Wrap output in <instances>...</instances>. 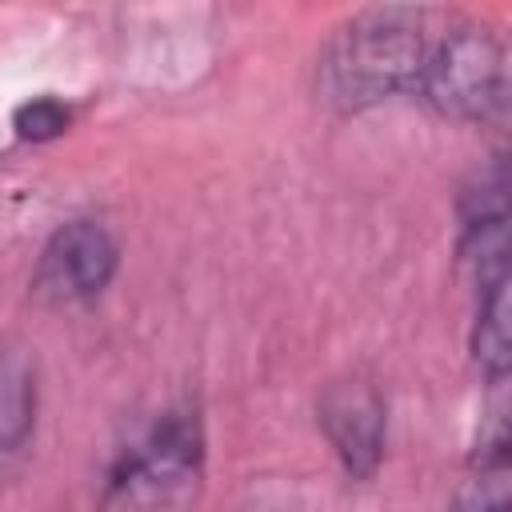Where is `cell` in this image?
<instances>
[{
  "label": "cell",
  "mask_w": 512,
  "mask_h": 512,
  "mask_svg": "<svg viewBox=\"0 0 512 512\" xmlns=\"http://www.w3.org/2000/svg\"><path fill=\"white\" fill-rule=\"evenodd\" d=\"M432 40L424 12L376 8L348 20L320 56V96L340 112H360L396 92H416Z\"/></svg>",
  "instance_id": "cell-1"
},
{
  "label": "cell",
  "mask_w": 512,
  "mask_h": 512,
  "mask_svg": "<svg viewBox=\"0 0 512 512\" xmlns=\"http://www.w3.org/2000/svg\"><path fill=\"white\" fill-rule=\"evenodd\" d=\"M204 488V432L196 412H164L104 476L96 512H192Z\"/></svg>",
  "instance_id": "cell-2"
},
{
  "label": "cell",
  "mask_w": 512,
  "mask_h": 512,
  "mask_svg": "<svg viewBox=\"0 0 512 512\" xmlns=\"http://www.w3.org/2000/svg\"><path fill=\"white\" fill-rule=\"evenodd\" d=\"M436 112L452 120L492 124L508 104V68L504 44L484 28H456L432 40L420 88Z\"/></svg>",
  "instance_id": "cell-3"
},
{
  "label": "cell",
  "mask_w": 512,
  "mask_h": 512,
  "mask_svg": "<svg viewBox=\"0 0 512 512\" xmlns=\"http://www.w3.org/2000/svg\"><path fill=\"white\" fill-rule=\"evenodd\" d=\"M116 264L120 244L100 220H68L44 244L32 272V292L52 308L88 304L112 284Z\"/></svg>",
  "instance_id": "cell-4"
},
{
  "label": "cell",
  "mask_w": 512,
  "mask_h": 512,
  "mask_svg": "<svg viewBox=\"0 0 512 512\" xmlns=\"http://www.w3.org/2000/svg\"><path fill=\"white\" fill-rule=\"evenodd\" d=\"M320 424L348 476L376 472L384 452V400L368 380L352 376L332 384L320 400Z\"/></svg>",
  "instance_id": "cell-5"
},
{
  "label": "cell",
  "mask_w": 512,
  "mask_h": 512,
  "mask_svg": "<svg viewBox=\"0 0 512 512\" xmlns=\"http://www.w3.org/2000/svg\"><path fill=\"white\" fill-rule=\"evenodd\" d=\"M36 428V376L32 364L0 348V480L16 468Z\"/></svg>",
  "instance_id": "cell-6"
},
{
  "label": "cell",
  "mask_w": 512,
  "mask_h": 512,
  "mask_svg": "<svg viewBox=\"0 0 512 512\" xmlns=\"http://www.w3.org/2000/svg\"><path fill=\"white\" fill-rule=\"evenodd\" d=\"M472 348H476L480 368L492 380H504V368H508V280L480 288Z\"/></svg>",
  "instance_id": "cell-7"
},
{
  "label": "cell",
  "mask_w": 512,
  "mask_h": 512,
  "mask_svg": "<svg viewBox=\"0 0 512 512\" xmlns=\"http://www.w3.org/2000/svg\"><path fill=\"white\" fill-rule=\"evenodd\" d=\"M452 512H508V452H476V476Z\"/></svg>",
  "instance_id": "cell-8"
},
{
  "label": "cell",
  "mask_w": 512,
  "mask_h": 512,
  "mask_svg": "<svg viewBox=\"0 0 512 512\" xmlns=\"http://www.w3.org/2000/svg\"><path fill=\"white\" fill-rule=\"evenodd\" d=\"M68 124H72V112H68V104L56 100V96H32V100H24V104L16 108V116H12L16 136H20V140H32V144L64 136Z\"/></svg>",
  "instance_id": "cell-9"
}]
</instances>
